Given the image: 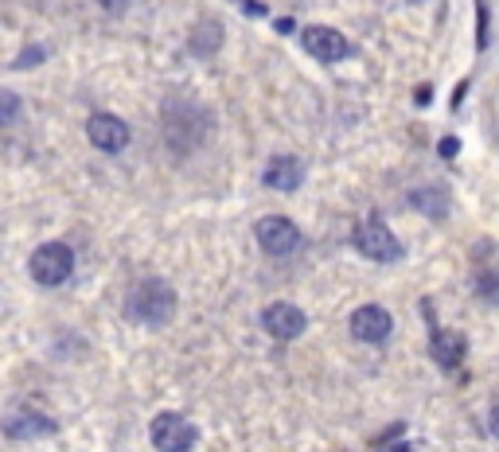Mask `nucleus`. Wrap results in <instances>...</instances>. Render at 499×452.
Listing matches in <instances>:
<instances>
[{
    "label": "nucleus",
    "mask_w": 499,
    "mask_h": 452,
    "mask_svg": "<svg viewBox=\"0 0 499 452\" xmlns=\"http://www.w3.org/2000/svg\"><path fill=\"white\" fill-rule=\"evenodd\" d=\"M492 433H495V437H499V406H495V410H492Z\"/></svg>",
    "instance_id": "20"
},
{
    "label": "nucleus",
    "mask_w": 499,
    "mask_h": 452,
    "mask_svg": "<svg viewBox=\"0 0 499 452\" xmlns=\"http://www.w3.org/2000/svg\"><path fill=\"white\" fill-rule=\"evenodd\" d=\"M125 316L133 320V324H149V328L168 324L176 316V289L160 277L137 281L133 289L125 293Z\"/></svg>",
    "instance_id": "1"
},
{
    "label": "nucleus",
    "mask_w": 499,
    "mask_h": 452,
    "mask_svg": "<svg viewBox=\"0 0 499 452\" xmlns=\"http://www.w3.org/2000/svg\"><path fill=\"white\" fill-rule=\"evenodd\" d=\"M261 328H266L273 339H296V336H304L308 316L289 301H273V304H266V312H261Z\"/></svg>",
    "instance_id": "6"
},
{
    "label": "nucleus",
    "mask_w": 499,
    "mask_h": 452,
    "mask_svg": "<svg viewBox=\"0 0 499 452\" xmlns=\"http://www.w3.org/2000/svg\"><path fill=\"white\" fill-rule=\"evenodd\" d=\"M40 59H43V51H40V47H35V51H32V47H28V51H23V55L16 59V67H28V63H40Z\"/></svg>",
    "instance_id": "17"
},
{
    "label": "nucleus",
    "mask_w": 499,
    "mask_h": 452,
    "mask_svg": "<svg viewBox=\"0 0 499 452\" xmlns=\"http://www.w3.org/2000/svg\"><path fill=\"white\" fill-rule=\"evenodd\" d=\"M258 246L273 258H289L296 246H301V231H296L293 219L285 215H266L258 222Z\"/></svg>",
    "instance_id": "5"
},
{
    "label": "nucleus",
    "mask_w": 499,
    "mask_h": 452,
    "mask_svg": "<svg viewBox=\"0 0 499 452\" xmlns=\"http://www.w3.org/2000/svg\"><path fill=\"white\" fill-rule=\"evenodd\" d=\"M152 445H157V452H192L195 441H199V429L187 418H180V413H160L157 421H152Z\"/></svg>",
    "instance_id": "3"
},
{
    "label": "nucleus",
    "mask_w": 499,
    "mask_h": 452,
    "mask_svg": "<svg viewBox=\"0 0 499 452\" xmlns=\"http://www.w3.org/2000/svg\"><path fill=\"white\" fill-rule=\"evenodd\" d=\"M86 137L98 152H122L129 145V125L113 113H94L86 122Z\"/></svg>",
    "instance_id": "9"
},
{
    "label": "nucleus",
    "mask_w": 499,
    "mask_h": 452,
    "mask_svg": "<svg viewBox=\"0 0 499 452\" xmlns=\"http://www.w3.org/2000/svg\"><path fill=\"white\" fill-rule=\"evenodd\" d=\"M55 429H59L55 418H47L43 410H16L5 421V433L12 441H35V437H51Z\"/></svg>",
    "instance_id": "10"
},
{
    "label": "nucleus",
    "mask_w": 499,
    "mask_h": 452,
    "mask_svg": "<svg viewBox=\"0 0 499 452\" xmlns=\"http://www.w3.org/2000/svg\"><path fill=\"white\" fill-rule=\"evenodd\" d=\"M395 331V316L383 304H363L351 312V336L363 343H383Z\"/></svg>",
    "instance_id": "8"
},
{
    "label": "nucleus",
    "mask_w": 499,
    "mask_h": 452,
    "mask_svg": "<svg viewBox=\"0 0 499 452\" xmlns=\"http://www.w3.org/2000/svg\"><path fill=\"white\" fill-rule=\"evenodd\" d=\"M413 5H425V0H413Z\"/></svg>",
    "instance_id": "21"
},
{
    "label": "nucleus",
    "mask_w": 499,
    "mask_h": 452,
    "mask_svg": "<svg viewBox=\"0 0 499 452\" xmlns=\"http://www.w3.org/2000/svg\"><path fill=\"white\" fill-rule=\"evenodd\" d=\"M476 8H480V47H488V5L476 0Z\"/></svg>",
    "instance_id": "16"
},
{
    "label": "nucleus",
    "mask_w": 499,
    "mask_h": 452,
    "mask_svg": "<svg viewBox=\"0 0 499 452\" xmlns=\"http://www.w3.org/2000/svg\"><path fill=\"white\" fill-rule=\"evenodd\" d=\"M129 5H133V0H98V8H105L110 16H122V12H129Z\"/></svg>",
    "instance_id": "15"
},
{
    "label": "nucleus",
    "mask_w": 499,
    "mask_h": 452,
    "mask_svg": "<svg viewBox=\"0 0 499 452\" xmlns=\"http://www.w3.org/2000/svg\"><path fill=\"white\" fill-rule=\"evenodd\" d=\"M457 152H460V145H457L453 137H445V140H441V157H457Z\"/></svg>",
    "instance_id": "19"
},
{
    "label": "nucleus",
    "mask_w": 499,
    "mask_h": 452,
    "mask_svg": "<svg viewBox=\"0 0 499 452\" xmlns=\"http://www.w3.org/2000/svg\"><path fill=\"white\" fill-rule=\"evenodd\" d=\"M378 452H413L410 441H390V445H378Z\"/></svg>",
    "instance_id": "18"
},
{
    "label": "nucleus",
    "mask_w": 499,
    "mask_h": 452,
    "mask_svg": "<svg viewBox=\"0 0 499 452\" xmlns=\"http://www.w3.org/2000/svg\"><path fill=\"white\" fill-rule=\"evenodd\" d=\"M219 43H222V23H219V20H204V23H199V28L192 32V40H187L192 55H211Z\"/></svg>",
    "instance_id": "13"
},
{
    "label": "nucleus",
    "mask_w": 499,
    "mask_h": 452,
    "mask_svg": "<svg viewBox=\"0 0 499 452\" xmlns=\"http://www.w3.org/2000/svg\"><path fill=\"white\" fill-rule=\"evenodd\" d=\"M266 187H273V192H296V187L304 184V164L296 157H273L266 164Z\"/></svg>",
    "instance_id": "11"
},
{
    "label": "nucleus",
    "mask_w": 499,
    "mask_h": 452,
    "mask_svg": "<svg viewBox=\"0 0 499 452\" xmlns=\"http://www.w3.org/2000/svg\"><path fill=\"white\" fill-rule=\"evenodd\" d=\"M28 273H32V281L43 285V289H55V285L70 281V273H75V249L63 246V242H43L32 254Z\"/></svg>",
    "instance_id": "2"
},
{
    "label": "nucleus",
    "mask_w": 499,
    "mask_h": 452,
    "mask_svg": "<svg viewBox=\"0 0 499 452\" xmlns=\"http://www.w3.org/2000/svg\"><path fill=\"white\" fill-rule=\"evenodd\" d=\"M304 47L320 59V63H340V59H348L355 51L348 35L336 32V28H328V23H313V28L304 32Z\"/></svg>",
    "instance_id": "7"
},
{
    "label": "nucleus",
    "mask_w": 499,
    "mask_h": 452,
    "mask_svg": "<svg viewBox=\"0 0 499 452\" xmlns=\"http://www.w3.org/2000/svg\"><path fill=\"white\" fill-rule=\"evenodd\" d=\"M430 351H433V363L437 366H445V371H457V366L465 363L468 343H465V336H460V331H433Z\"/></svg>",
    "instance_id": "12"
},
{
    "label": "nucleus",
    "mask_w": 499,
    "mask_h": 452,
    "mask_svg": "<svg viewBox=\"0 0 499 452\" xmlns=\"http://www.w3.org/2000/svg\"><path fill=\"white\" fill-rule=\"evenodd\" d=\"M0 102H5V105H0V122L12 125V122H16V113H20V98L12 90H5V94H0Z\"/></svg>",
    "instance_id": "14"
},
{
    "label": "nucleus",
    "mask_w": 499,
    "mask_h": 452,
    "mask_svg": "<svg viewBox=\"0 0 499 452\" xmlns=\"http://www.w3.org/2000/svg\"><path fill=\"white\" fill-rule=\"evenodd\" d=\"M355 249H359L363 258L371 261H398L406 249H402V242L395 238V231H390L386 222L378 219H367L359 231H355Z\"/></svg>",
    "instance_id": "4"
}]
</instances>
